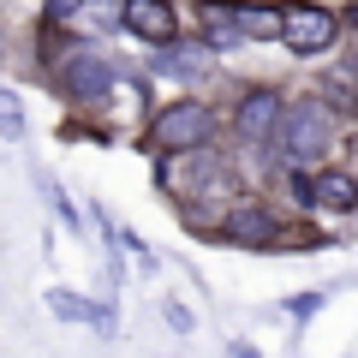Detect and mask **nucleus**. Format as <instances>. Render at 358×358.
<instances>
[{"instance_id":"1","label":"nucleus","mask_w":358,"mask_h":358,"mask_svg":"<svg viewBox=\"0 0 358 358\" xmlns=\"http://www.w3.org/2000/svg\"><path fill=\"white\" fill-rule=\"evenodd\" d=\"M126 72H131V60H120L108 42L36 24V78L72 108V120L102 126V114H108V102H114V90H120Z\"/></svg>"},{"instance_id":"2","label":"nucleus","mask_w":358,"mask_h":358,"mask_svg":"<svg viewBox=\"0 0 358 358\" xmlns=\"http://www.w3.org/2000/svg\"><path fill=\"white\" fill-rule=\"evenodd\" d=\"M293 90L275 78H227L221 84V114H227V150L251 173V185H268V143L281 131V114Z\"/></svg>"},{"instance_id":"3","label":"nucleus","mask_w":358,"mask_h":358,"mask_svg":"<svg viewBox=\"0 0 358 358\" xmlns=\"http://www.w3.org/2000/svg\"><path fill=\"white\" fill-rule=\"evenodd\" d=\"M155 192L167 203H215V209H233L245 192H257L251 173L239 167V155L227 143H209V150H185V155H155Z\"/></svg>"},{"instance_id":"4","label":"nucleus","mask_w":358,"mask_h":358,"mask_svg":"<svg viewBox=\"0 0 358 358\" xmlns=\"http://www.w3.org/2000/svg\"><path fill=\"white\" fill-rule=\"evenodd\" d=\"M346 120L352 114H346L341 102H329L322 90H293V102H287V114H281V131L268 143V185H275V173H287V167L334 162Z\"/></svg>"},{"instance_id":"5","label":"nucleus","mask_w":358,"mask_h":358,"mask_svg":"<svg viewBox=\"0 0 358 358\" xmlns=\"http://www.w3.org/2000/svg\"><path fill=\"white\" fill-rule=\"evenodd\" d=\"M143 155H185V150H209V143H227V114H221V96H197V90H173L150 108V120L138 126Z\"/></svg>"},{"instance_id":"6","label":"nucleus","mask_w":358,"mask_h":358,"mask_svg":"<svg viewBox=\"0 0 358 358\" xmlns=\"http://www.w3.org/2000/svg\"><path fill=\"white\" fill-rule=\"evenodd\" d=\"M322 239H329L322 227H305L293 209H281L268 192H245L239 203L227 209L221 233H215V245H227V251H251V257L305 251V245H322Z\"/></svg>"},{"instance_id":"7","label":"nucleus","mask_w":358,"mask_h":358,"mask_svg":"<svg viewBox=\"0 0 358 358\" xmlns=\"http://www.w3.org/2000/svg\"><path fill=\"white\" fill-rule=\"evenodd\" d=\"M281 48L293 60H334L346 48V18L329 0H281Z\"/></svg>"},{"instance_id":"8","label":"nucleus","mask_w":358,"mask_h":358,"mask_svg":"<svg viewBox=\"0 0 358 358\" xmlns=\"http://www.w3.org/2000/svg\"><path fill=\"white\" fill-rule=\"evenodd\" d=\"M143 72L155 78V84H173V90H197V96H209L215 84H227V60H221L215 48H203V42L185 30V36L173 42V48H155L150 60H143Z\"/></svg>"},{"instance_id":"9","label":"nucleus","mask_w":358,"mask_h":358,"mask_svg":"<svg viewBox=\"0 0 358 358\" xmlns=\"http://www.w3.org/2000/svg\"><path fill=\"white\" fill-rule=\"evenodd\" d=\"M120 36L138 42V48H173L185 36V0H126L120 13Z\"/></svg>"},{"instance_id":"10","label":"nucleus","mask_w":358,"mask_h":358,"mask_svg":"<svg viewBox=\"0 0 358 358\" xmlns=\"http://www.w3.org/2000/svg\"><path fill=\"white\" fill-rule=\"evenodd\" d=\"M120 13H126V0H42V30H72V36H120Z\"/></svg>"},{"instance_id":"11","label":"nucleus","mask_w":358,"mask_h":358,"mask_svg":"<svg viewBox=\"0 0 358 358\" xmlns=\"http://www.w3.org/2000/svg\"><path fill=\"white\" fill-rule=\"evenodd\" d=\"M185 30H192L203 48H215L221 60L239 48H251L239 30V0H185Z\"/></svg>"},{"instance_id":"12","label":"nucleus","mask_w":358,"mask_h":358,"mask_svg":"<svg viewBox=\"0 0 358 358\" xmlns=\"http://www.w3.org/2000/svg\"><path fill=\"white\" fill-rule=\"evenodd\" d=\"M239 30L251 48H281V0H239Z\"/></svg>"},{"instance_id":"13","label":"nucleus","mask_w":358,"mask_h":358,"mask_svg":"<svg viewBox=\"0 0 358 358\" xmlns=\"http://www.w3.org/2000/svg\"><path fill=\"white\" fill-rule=\"evenodd\" d=\"M42 305H48L60 322H84V329H90V317H96V299L72 293V287H48V293H42Z\"/></svg>"},{"instance_id":"14","label":"nucleus","mask_w":358,"mask_h":358,"mask_svg":"<svg viewBox=\"0 0 358 358\" xmlns=\"http://www.w3.org/2000/svg\"><path fill=\"white\" fill-rule=\"evenodd\" d=\"M30 131V114H24V96L13 84H0V143H18Z\"/></svg>"},{"instance_id":"15","label":"nucleus","mask_w":358,"mask_h":358,"mask_svg":"<svg viewBox=\"0 0 358 358\" xmlns=\"http://www.w3.org/2000/svg\"><path fill=\"white\" fill-rule=\"evenodd\" d=\"M162 322L179 334V341H185V334H197V310H192V305H179V299H162Z\"/></svg>"},{"instance_id":"16","label":"nucleus","mask_w":358,"mask_h":358,"mask_svg":"<svg viewBox=\"0 0 358 358\" xmlns=\"http://www.w3.org/2000/svg\"><path fill=\"white\" fill-rule=\"evenodd\" d=\"M322 305H329V293H293V299H287L281 310H287V322H299V329H305V322L317 317Z\"/></svg>"},{"instance_id":"17","label":"nucleus","mask_w":358,"mask_h":358,"mask_svg":"<svg viewBox=\"0 0 358 358\" xmlns=\"http://www.w3.org/2000/svg\"><path fill=\"white\" fill-rule=\"evenodd\" d=\"M120 245L131 251V263H138V275H155V268H162V263H155V251H150V245L138 239V233H120Z\"/></svg>"},{"instance_id":"18","label":"nucleus","mask_w":358,"mask_h":358,"mask_svg":"<svg viewBox=\"0 0 358 358\" xmlns=\"http://www.w3.org/2000/svg\"><path fill=\"white\" fill-rule=\"evenodd\" d=\"M221 358H263V346H257V341H227Z\"/></svg>"},{"instance_id":"19","label":"nucleus","mask_w":358,"mask_h":358,"mask_svg":"<svg viewBox=\"0 0 358 358\" xmlns=\"http://www.w3.org/2000/svg\"><path fill=\"white\" fill-rule=\"evenodd\" d=\"M341 18H346V42H358V0H341Z\"/></svg>"},{"instance_id":"20","label":"nucleus","mask_w":358,"mask_h":358,"mask_svg":"<svg viewBox=\"0 0 358 358\" xmlns=\"http://www.w3.org/2000/svg\"><path fill=\"white\" fill-rule=\"evenodd\" d=\"M352 114H358V108H352Z\"/></svg>"}]
</instances>
